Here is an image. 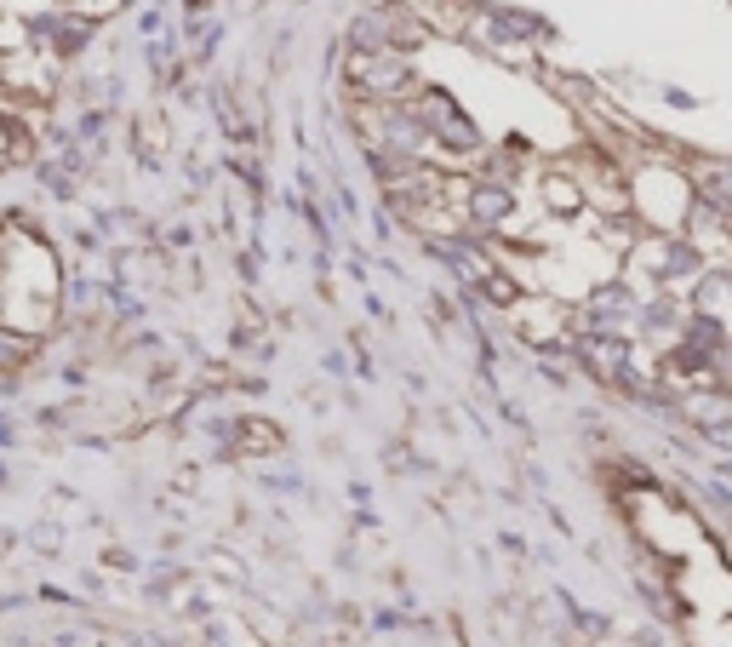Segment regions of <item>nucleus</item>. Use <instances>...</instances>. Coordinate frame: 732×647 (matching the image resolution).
<instances>
[{
  "mask_svg": "<svg viewBox=\"0 0 732 647\" xmlns=\"http://www.w3.org/2000/svg\"><path fill=\"white\" fill-rule=\"evenodd\" d=\"M424 86L413 52H361L343 47V92L355 103H406Z\"/></svg>",
  "mask_w": 732,
  "mask_h": 647,
  "instance_id": "2",
  "label": "nucleus"
},
{
  "mask_svg": "<svg viewBox=\"0 0 732 647\" xmlns=\"http://www.w3.org/2000/svg\"><path fill=\"white\" fill-rule=\"evenodd\" d=\"M58 315V264L40 235L6 224L0 229V327L47 333Z\"/></svg>",
  "mask_w": 732,
  "mask_h": 647,
  "instance_id": "1",
  "label": "nucleus"
},
{
  "mask_svg": "<svg viewBox=\"0 0 732 647\" xmlns=\"http://www.w3.org/2000/svg\"><path fill=\"white\" fill-rule=\"evenodd\" d=\"M229 447L241 452V459H269V452L287 447V430L269 424V419H235L229 424Z\"/></svg>",
  "mask_w": 732,
  "mask_h": 647,
  "instance_id": "3",
  "label": "nucleus"
},
{
  "mask_svg": "<svg viewBox=\"0 0 732 647\" xmlns=\"http://www.w3.org/2000/svg\"><path fill=\"white\" fill-rule=\"evenodd\" d=\"M189 6H195V12H201V6H212V0H189Z\"/></svg>",
  "mask_w": 732,
  "mask_h": 647,
  "instance_id": "4",
  "label": "nucleus"
}]
</instances>
